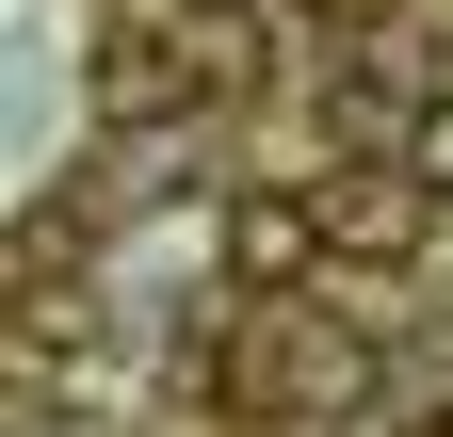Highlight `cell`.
<instances>
[{"label":"cell","instance_id":"obj_5","mask_svg":"<svg viewBox=\"0 0 453 437\" xmlns=\"http://www.w3.org/2000/svg\"><path fill=\"white\" fill-rule=\"evenodd\" d=\"M405 179H421V195H453V97H421V114H405Z\"/></svg>","mask_w":453,"mask_h":437},{"label":"cell","instance_id":"obj_1","mask_svg":"<svg viewBox=\"0 0 453 437\" xmlns=\"http://www.w3.org/2000/svg\"><path fill=\"white\" fill-rule=\"evenodd\" d=\"M226 389H243L259 421H340V405H372V341H357V324H324V308H292V292H259Z\"/></svg>","mask_w":453,"mask_h":437},{"label":"cell","instance_id":"obj_4","mask_svg":"<svg viewBox=\"0 0 453 437\" xmlns=\"http://www.w3.org/2000/svg\"><path fill=\"white\" fill-rule=\"evenodd\" d=\"M308 243H324V227H308V195H243V211H226V259H243V292H275Z\"/></svg>","mask_w":453,"mask_h":437},{"label":"cell","instance_id":"obj_2","mask_svg":"<svg viewBox=\"0 0 453 437\" xmlns=\"http://www.w3.org/2000/svg\"><path fill=\"white\" fill-rule=\"evenodd\" d=\"M421 179H405V162H372V179H340V195H308V227L340 243V259H357V276H405V259H421Z\"/></svg>","mask_w":453,"mask_h":437},{"label":"cell","instance_id":"obj_3","mask_svg":"<svg viewBox=\"0 0 453 437\" xmlns=\"http://www.w3.org/2000/svg\"><path fill=\"white\" fill-rule=\"evenodd\" d=\"M195 97V33H97V114L113 130H162Z\"/></svg>","mask_w":453,"mask_h":437}]
</instances>
